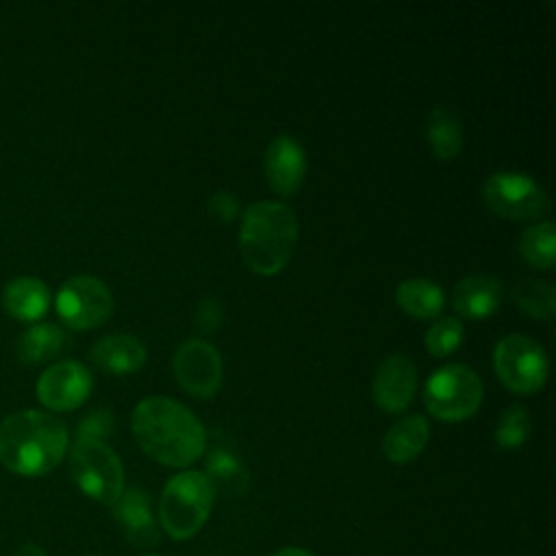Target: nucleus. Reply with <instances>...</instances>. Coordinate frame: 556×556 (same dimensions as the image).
<instances>
[{"instance_id":"10","label":"nucleus","mask_w":556,"mask_h":556,"mask_svg":"<svg viewBox=\"0 0 556 556\" xmlns=\"http://www.w3.org/2000/svg\"><path fill=\"white\" fill-rule=\"evenodd\" d=\"M174 378L193 397H211L219 391L224 363L217 348L204 339H187L172 358Z\"/></svg>"},{"instance_id":"26","label":"nucleus","mask_w":556,"mask_h":556,"mask_svg":"<svg viewBox=\"0 0 556 556\" xmlns=\"http://www.w3.org/2000/svg\"><path fill=\"white\" fill-rule=\"evenodd\" d=\"M463 339H465L463 324L456 317H441L426 330L424 343L432 356L443 358V356H450L452 352H456L460 348Z\"/></svg>"},{"instance_id":"16","label":"nucleus","mask_w":556,"mask_h":556,"mask_svg":"<svg viewBox=\"0 0 556 556\" xmlns=\"http://www.w3.org/2000/svg\"><path fill=\"white\" fill-rule=\"evenodd\" d=\"M91 363L109 374H132L143 367L148 354L143 343L132 334H109L98 339L89 352Z\"/></svg>"},{"instance_id":"27","label":"nucleus","mask_w":556,"mask_h":556,"mask_svg":"<svg viewBox=\"0 0 556 556\" xmlns=\"http://www.w3.org/2000/svg\"><path fill=\"white\" fill-rule=\"evenodd\" d=\"M113 432V413L106 408L91 410L80 424H78V437L80 439H98L104 441Z\"/></svg>"},{"instance_id":"1","label":"nucleus","mask_w":556,"mask_h":556,"mask_svg":"<svg viewBox=\"0 0 556 556\" xmlns=\"http://www.w3.org/2000/svg\"><path fill=\"white\" fill-rule=\"evenodd\" d=\"M139 447L161 465L189 467L206 450V430L180 402L167 395L143 397L130 415Z\"/></svg>"},{"instance_id":"33","label":"nucleus","mask_w":556,"mask_h":556,"mask_svg":"<svg viewBox=\"0 0 556 556\" xmlns=\"http://www.w3.org/2000/svg\"><path fill=\"white\" fill-rule=\"evenodd\" d=\"M91 556H98V554H91Z\"/></svg>"},{"instance_id":"29","label":"nucleus","mask_w":556,"mask_h":556,"mask_svg":"<svg viewBox=\"0 0 556 556\" xmlns=\"http://www.w3.org/2000/svg\"><path fill=\"white\" fill-rule=\"evenodd\" d=\"M222 324V306L217 298H204L195 311V326L200 332H215Z\"/></svg>"},{"instance_id":"12","label":"nucleus","mask_w":556,"mask_h":556,"mask_svg":"<svg viewBox=\"0 0 556 556\" xmlns=\"http://www.w3.org/2000/svg\"><path fill=\"white\" fill-rule=\"evenodd\" d=\"M417 391V369L410 356L406 354H391L387 356L371 382V395L378 408L384 413H402L408 408Z\"/></svg>"},{"instance_id":"8","label":"nucleus","mask_w":556,"mask_h":556,"mask_svg":"<svg viewBox=\"0 0 556 556\" xmlns=\"http://www.w3.org/2000/svg\"><path fill=\"white\" fill-rule=\"evenodd\" d=\"M482 200L491 213L515 222L539 219L549 213L545 189L519 172L491 174L482 185Z\"/></svg>"},{"instance_id":"24","label":"nucleus","mask_w":556,"mask_h":556,"mask_svg":"<svg viewBox=\"0 0 556 556\" xmlns=\"http://www.w3.org/2000/svg\"><path fill=\"white\" fill-rule=\"evenodd\" d=\"M523 261L536 269H549L556 263V232L552 222H536L519 237Z\"/></svg>"},{"instance_id":"2","label":"nucleus","mask_w":556,"mask_h":556,"mask_svg":"<svg viewBox=\"0 0 556 556\" xmlns=\"http://www.w3.org/2000/svg\"><path fill=\"white\" fill-rule=\"evenodd\" d=\"M65 452L67 428L50 413L24 408L0 421V463L17 476H46Z\"/></svg>"},{"instance_id":"9","label":"nucleus","mask_w":556,"mask_h":556,"mask_svg":"<svg viewBox=\"0 0 556 556\" xmlns=\"http://www.w3.org/2000/svg\"><path fill=\"white\" fill-rule=\"evenodd\" d=\"M54 306L65 326L74 330H89L111 317L113 295L100 278L78 274L61 285Z\"/></svg>"},{"instance_id":"5","label":"nucleus","mask_w":556,"mask_h":556,"mask_svg":"<svg viewBox=\"0 0 556 556\" xmlns=\"http://www.w3.org/2000/svg\"><path fill=\"white\" fill-rule=\"evenodd\" d=\"M484 387L480 376L463 365L450 363L432 371L424 387V404L428 413L441 421H463L482 404Z\"/></svg>"},{"instance_id":"3","label":"nucleus","mask_w":556,"mask_h":556,"mask_svg":"<svg viewBox=\"0 0 556 556\" xmlns=\"http://www.w3.org/2000/svg\"><path fill=\"white\" fill-rule=\"evenodd\" d=\"M298 245V217L278 200L245 206L239 226V252L245 267L258 276H274L287 267Z\"/></svg>"},{"instance_id":"17","label":"nucleus","mask_w":556,"mask_h":556,"mask_svg":"<svg viewBox=\"0 0 556 556\" xmlns=\"http://www.w3.org/2000/svg\"><path fill=\"white\" fill-rule=\"evenodd\" d=\"M428 439H430L428 419L419 413H413L402 417L387 430L382 439V452L391 463L404 465L424 452Z\"/></svg>"},{"instance_id":"20","label":"nucleus","mask_w":556,"mask_h":556,"mask_svg":"<svg viewBox=\"0 0 556 556\" xmlns=\"http://www.w3.org/2000/svg\"><path fill=\"white\" fill-rule=\"evenodd\" d=\"M397 306L417 319H432L441 313L445 295L439 285L426 278H406L395 289Z\"/></svg>"},{"instance_id":"32","label":"nucleus","mask_w":556,"mask_h":556,"mask_svg":"<svg viewBox=\"0 0 556 556\" xmlns=\"http://www.w3.org/2000/svg\"><path fill=\"white\" fill-rule=\"evenodd\" d=\"M143 556H156V554H143Z\"/></svg>"},{"instance_id":"14","label":"nucleus","mask_w":556,"mask_h":556,"mask_svg":"<svg viewBox=\"0 0 556 556\" xmlns=\"http://www.w3.org/2000/svg\"><path fill=\"white\" fill-rule=\"evenodd\" d=\"M113 517L124 539L135 547H152L159 543V526L150 506V497L143 489H124L113 504Z\"/></svg>"},{"instance_id":"23","label":"nucleus","mask_w":556,"mask_h":556,"mask_svg":"<svg viewBox=\"0 0 556 556\" xmlns=\"http://www.w3.org/2000/svg\"><path fill=\"white\" fill-rule=\"evenodd\" d=\"M510 298L534 319H552L556 313V289L545 280L526 276L513 285Z\"/></svg>"},{"instance_id":"7","label":"nucleus","mask_w":556,"mask_h":556,"mask_svg":"<svg viewBox=\"0 0 556 556\" xmlns=\"http://www.w3.org/2000/svg\"><path fill=\"white\" fill-rule=\"evenodd\" d=\"M493 369L506 389L521 395L541 391L549 371L543 348L534 339L517 332L495 343Z\"/></svg>"},{"instance_id":"4","label":"nucleus","mask_w":556,"mask_h":556,"mask_svg":"<svg viewBox=\"0 0 556 556\" xmlns=\"http://www.w3.org/2000/svg\"><path fill=\"white\" fill-rule=\"evenodd\" d=\"M215 491L202 471H180L167 480L159 500L161 528L176 541L200 532L211 515Z\"/></svg>"},{"instance_id":"31","label":"nucleus","mask_w":556,"mask_h":556,"mask_svg":"<svg viewBox=\"0 0 556 556\" xmlns=\"http://www.w3.org/2000/svg\"><path fill=\"white\" fill-rule=\"evenodd\" d=\"M271 556H313V554L306 552V549H302V547H282V549L274 552Z\"/></svg>"},{"instance_id":"28","label":"nucleus","mask_w":556,"mask_h":556,"mask_svg":"<svg viewBox=\"0 0 556 556\" xmlns=\"http://www.w3.org/2000/svg\"><path fill=\"white\" fill-rule=\"evenodd\" d=\"M208 213L213 215V219L226 224V222H232L239 213V202H237V195L230 193V191H215L211 198H208Z\"/></svg>"},{"instance_id":"22","label":"nucleus","mask_w":556,"mask_h":556,"mask_svg":"<svg viewBox=\"0 0 556 556\" xmlns=\"http://www.w3.org/2000/svg\"><path fill=\"white\" fill-rule=\"evenodd\" d=\"M65 345V332L56 324H35L17 339V358L22 363H41L59 354Z\"/></svg>"},{"instance_id":"13","label":"nucleus","mask_w":556,"mask_h":556,"mask_svg":"<svg viewBox=\"0 0 556 556\" xmlns=\"http://www.w3.org/2000/svg\"><path fill=\"white\" fill-rule=\"evenodd\" d=\"M263 167L269 187L278 195L291 198L298 193L306 174L304 148L291 135H276L265 150Z\"/></svg>"},{"instance_id":"18","label":"nucleus","mask_w":556,"mask_h":556,"mask_svg":"<svg viewBox=\"0 0 556 556\" xmlns=\"http://www.w3.org/2000/svg\"><path fill=\"white\" fill-rule=\"evenodd\" d=\"M204 469L206 471H202V473L206 476V480L211 482L215 493L237 497L248 491V484H250L248 467L232 447L213 445L206 454Z\"/></svg>"},{"instance_id":"11","label":"nucleus","mask_w":556,"mask_h":556,"mask_svg":"<svg viewBox=\"0 0 556 556\" xmlns=\"http://www.w3.org/2000/svg\"><path fill=\"white\" fill-rule=\"evenodd\" d=\"M91 374L78 361L50 365L37 380V397L52 410H74L91 393Z\"/></svg>"},{"instance_id":"19","label":"nucleus","mask_w":556,"mask_h":556,"mask_svg":"<svg viewBox=\"0 0 556 556\" xmlns=\"http://www.w3.org/2000/svg\"><path fill=\"white\" fill-rule=\"evenodd\" d=\"M2 304L9 315L24 321H33L48 311L50 291L35 276H17L4 285Z\"/></svg>"},{"instance_id":"21","label":"nucleus","mask_w":556,"mask_h":556,"mask_svg":"<svg viewBox=\"0 0 556 556\" xmlns=\"http://www.w3.org/2000/svg\"><path fill=\"white\" fill-rule=\"evenodd\" d=\"M426 139L437 159H456L463 148V124L458 115L445 106H434L426 119Z\"/></svg>"},{"instance_id":"6","label":"nucleus","mask_w":556,"mask_h":556,"mask_svg":"<svg viewBox=\"0 0 556 556\" xmlns=\"http://www.w3.org/2000/svg\"><path fill=\"white\" fill-rule=\"evenodd\" d=\"M70 473L85 495L104 506H113L124 491L122 460L98 439L76 437L70 452Z\"/></svg>"},{"instance_id":"15","label":"nucleus","mask_w":556,"mask_h":556,"mask_svg":"<svg viewBox=\"0 0 556 556\" xmlns=\"http://www.w3.org/2000/svg\"><path fill=\"white\" fill-rule=\"evenodd\" d=\"M504 300L502 282L491 274H469L456 282L452 291V306L460 317L486 319Z\"/></svg>"},{"instance_id":"30","label":"nucleus","mask_w":556,"mask_h":556,"mask_svg":"<svg viewBox=\"0 0 556 556\" xmlns=\"http://www.w3.org/2000/svg\"><path fill=\"white\" fill-rule=\"evenodd\" d=\"M11 556H46V552L35 543H24V545L15 547V552Z\"/></svg>"},{"instance_id":"25","label":"nucleus","mask_w":556,"mask_h":556,"mask_svg":"<svg viewBox=\"0 0 556 556\" xmlns=\"http://www.w3.org/2000/svg\"><path fill=\"white\" fill-rule=\"evenodd\" d=\"M530 428L528 408L523 404H510L502 410L495 424V441L504 450H515L528 441Z\"/></svg>"}]
</instances>
